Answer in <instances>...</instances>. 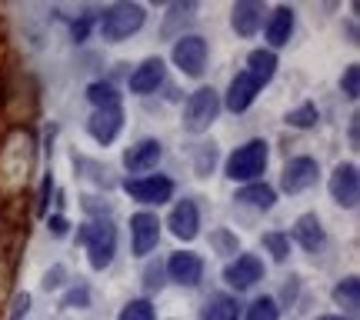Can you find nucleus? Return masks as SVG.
Instances as JSON below:
<instances>
[{"instance_id":"nucleus-1","label":"nucleus","mask_w":360,"mask_h":320,"mask_svg":"<svg viewBox=\"0 0 360 320\" xmlns=\"http://www.w3.org/2000/svg\"><path fill=\"white\" fill-rule=\"evenodd\" d=\"M77 241L87 247L90 267H94V270L110 267L114 250H117V231H114V224H110V220H107V217H94L90 224H84V227L77 231Z\"/></svg>"},{"instance_id":"nucleus-2","label":"nucleus","mask_w":360,"mask_h":320,"mask_svg":"<svg viewBox=\"0 0 360 320\" xmlns=\"http://www.w3.org/2000/svg\"><path fill=\"white\" fill-rule=\"evenodd\" d=\"M143 20H147V11H143L141 4H130V0H124V4H114V7H107V11H103L101 34H103V40L117 44V40L134 37V34L143 27Z\"/></svg>"},{"instance_id":"nucleus-3","label":"nucleus","mask_w":360,"mask_h":320,"mask_svg":"<svg viewBox=\"0 0 360 320\" xmlns=\"http://www.w3.org/2000/svg\"><path fill=\"white\" fill-rule=\"evenodd\" d=\"M264 170H267V143L264 141H247L224 164V174L231 180H257Z\"/></svg>"},{"instance_id":"nucleus-4","label":"nucleus","mask_w":360,"mask_h":320,"mask_svg":"<svg viewBox=\"0 0 360 320\" xmlns=\"http://www.w3.org/2000/svg\"><path fill=\"white\" fill-rule=\"evenodd\" d=\"M220 114V97L214 94V87L193 90L187 103H184V130L187 134H204Z\"/></svg>"},{"instance_id":"nucleus-5","label":"nucleus","mask_w":360,"mask_h":320,"mask_svg":"<svg viewBox=\"0 0 360 320\" xmlns=\"http://www.w3.org/2000/svg\"><path fill=\"white\" fill-rule=\"evenodd\" d=\"M124 191L137 200V204H167L174 197V180L150 174V177H134L124 184Z\"/></svg>"},{"instance_id":"nucleus-6","label":"nucleus","mask_w":360,"mask_h":320,"mask_svg":"<svg viewBox=\"0 0 360 320\" xmlns=\"http://www.w3.org/2000/svg\"><path fill=\"white\" fill-rule=\"evenodd\" d=\"M174 64L177 70H184L187 77H200L207 67V40L204 37H180L174 44Z\"/></svg>"},{"instance_id":"nucleus-7","label":"nucleus","mask_w":360,"mask_h":320,"mask_svg":"<svg viewBox=\"0 0 360 320\" xmlns=\"http://www.w3.org/2000/svg\"><path fill=\"white\" fill-rule=\"evenodd\" d=\"M321 177V164L314 157H294L290 164L283 167L281 174V187L283 193H304L307 187H314Z\"/></svg>"},{"instance_id":"nucleus-8","label":"nucleus","mask_w":360,"mask_h":320,"mask_svg":"<svg viewBox=\"0 0 360 320\" xmlns=\"http://www.w3.org/2000/svg\"><path fill=\"white\" fill-rule=\"evenodd\" d=\"M330 197H334L340 207L354 210L360 200V174H357V164H337L334 174H330Z\"/></svg>"},{"instance_id":"nucleus-9","label":"nucleus","mask_w":360,"mask_h":320,"mask_svg":"<svg viewBox=\"0 0 360 320\" xmlns=\"http://www.w3.org/2000/svg\"><path fill=\"white\" fill-rule=\"evenodd\" d=\"M164 270H167V277L174 283L193 287V283H200V277H204V260L193 254V250H174V254L167 257Z\"/></svg>"},{"instance_id":"nucleus-10","label":"nucleus","mask_w":360,"mask_h":320,"mask_svg":"<svg viewBox=\"0 0 360 320\" xmlns=\"http://www.w3.org/2000/svg\"><path fill=\"white\" fill-rule=\"evenodd\" d=\"M130 237H134V254L137 257L150 254L160 243V220H157V214H147V210L134 214L130 217Z\"/></svg>"},{"instance_id":"nucleus-11","label":"nucleus","mask_w":360,"mask_h":320,"mask_svg":"<svg viewBox=\"0 0 360 320\" xmlns=\"http://www.w3.org/2000/svg\"><path fill=\"white\" fill-rule=\"evenodd\" d=\"M260 277H264V264H260L254 254H240L237 260H231V264L224 267V281H227V287H233V290H247V287H254Z\"/></svg>"},{"instance_id":"nucleus-12","label":"nucleus","mask_w":360,"mask_h":320,"mask_svg":"<svg viewBox=\"0 0 360 320\" xmlns=\"http://www.w3.org/2000/svg\"><path fill=\"white\" fill-rule=\"evenodd\" d=\"M264 13H267V7H264L260 0H237L231 11L233 34H237V37H254L260 27H264Z\"/></svg>"},{"instance_id":"nucleus-13","label":"nucleus","mask_w":360,"mask_h":320,"mask_svg":"<svg viewBox=\"0 0 360 320\" xmlns=\"http://www.w3.org/2000/svg\"><path fill=\"white\" fill-rule=\"evenodd\" d=\"M120 127H124V110H120V107H101V110H94L87 120L90 137L97 143H114Z\"/></svg>"},{"instance_id":"nucleus-14","label":"nucleus","mask_w":360,"mask_h":320,"mask_svg":"<svg viewBox=\"0 0 360 320\" xmlns=\"http://www.w3.org/2000/svg\"><path fill=\"white\" fill-rule=\"evenodd\" d=\"M260 90H264V84H260L254 74L240 70V74L231 80V90H227V110H231V114H244Z\"/></svg>"},{"instance_id":"nucleus-15","label":"nucleus","mask_w":360,"mask_h":320,"mask_svg":"<svg viewBox=\"0 0 360 320\" xmlns=\"http://www.w3.org/2000/svg\"><path fill=\"white\" fill-rule=\"evenodd\" d=\"M200 231V214H197V204L193 200H180L170 210V233L177 241H193Z\"/></svg>"},{"instance_id":"nucleus-16","label":"nucleus","mask_w":360,"mask_h":320,"mask_svg":"<svg viewBox=\"0 0 360 320\" xmlns=\"http://www.w3.org/2000/svg\"><path fill=\"white\" fill-rule=\"evenodd\" d=\"M164 77H167V67H164V60L160 57H150V60H143L134 74H130V90L134 94H154L160 84H164Z\"/></svg>"},{"instance_id":"nucleus-17","label":"nucleus","mask_w":360,"mask_h":320,"mask_svg":"<svg viewBox=\"0 0 360 320\" xmlns=\"http://www.w3.org/2000/svg\"><path fill=\"white\" fill-rule=\"evenodd\" d=\"M294 34V11L290 7H274L264 24V37H267L270 47H283Z\"/></svg>"},{"instance_id":"nucleus-18","label":"nucleus","mask_w":360,"mask_h":320,"mask_svg":"<svg viewBox=\"0 0 360 320\" xmlns=\"http://www.w3.org/2000/svg\"><path fill=\"white\" fill-rule=\"evenodd\" d=\"M157 160H160V143L157 141H141L137 147H130L124 154V167L130 174H143V170L157 167Z\"/></svg>"},{"instance_id":"nucleus-19","label":"nucleus","mask_w":360,"mask_h":320,"mask_svg":"<svg viewBox=\"0 0 360 320\" xmlns=\"http://www.w3.org/2000/svg\"><path fill=\"white\" fill-rule=\"evenodd\" d=\"M294 241L304 247V250H321L323 247V227L321 220H317V214H304V217H297L294 224Z\"/></svg>"},{"instance_id":"nucleus-20","label":"nucleus","mask_w":360,"mask_h":320,"mask_svg":"<svg viewBox=\"0 0 360 320\" xmlns=\"http://www.w3.org/2000/svg\"><path fill=\"white\" fill-rule=\"evenodd\" d=\"M360 281L350 274V277H344V281L334 287V300H337V307L344 310V317H357V307H360Z\"/></svg>"},{"instance_id":"nucleus-21","label":"nucleus","mask_w":360,"mask_h":320,"mask_svg":"<svg viewBox=\"0 0 360 320\" xmlns=\"http://www.w3.org/2000/svg\"><path fill=\"white\" fill-rule=\"evenodd\" d=\"M240 317V304L231 294H217L210 297L200 310V320H237Z\"/></svg>"},{"instance_id":"nucleus-22","label":"nucleus","mask_w":360,"mask_h":320,"mask_svg":"<svg viewBox=\"0 0 360 320\" xmlns=\"http://www.w3.org/2000/svg\"><path fill=\"white\" fill-rule=\"evenodd\" d=\"M237 200H240V204L257 207V210H270V207L277 204V191L267 187V184H247V187L237 191Z\"/></svg>"},{"instance_id":"nucleus-23","label":"nucleus","mask_w":360,"mask_h":320,"mask_svg":"<svg viewBox=\"0 0 360 320\" xmlns=\"http://www.w3.org/2000/svg\"><path fill=\"white\" fill-rule=\"evenodd\" d=\"M274 70H277V53L274 51H254L247 57V74H254L260 84H267L274 77Z\"/></svg>"},{"instance_id":"nucleus-24","label":"nucleus","mask_w":360,"mask_h":320,"mask_svg":"<svg viewBox=\"0 0 360 320\" xmlns=\"http://www.w3.org/2000/svg\"><path fill=\"white\" fill-rule=\"evenodd\" d=\"M87 101L101 107H120V94H117L114 84H90L87 87Z\"/></svg>"},{"instance_id":"nucleus-25","label":"nucleus","mask_w":360,"mask_h":320,"mask_svg":"<svg viewBox=\"0 0 360 320\" xmlns=\"http://www.w3.org/2000/svg\"><path fill=\"white\" fill-rule=\"evenodd\" d=\"M277 317H281V307L270 297H260V300H254L247 307V320H277Z\"/></svg>"},{"instance_id":"nucleus-26","label":"nucleus","mask_w":360,"mask_h":320,"mask_svg":"<svg viewBox=\"0 0 360 320\" xmlns=\"http://www.w3.org/2000/svg\"><path fill=\"white\" fill-rule=\"evenodd\" d=\"M264 247L270 250L274 260H287V254H290V237L281 231H270V233H264Z\"/></svg>"},{"instance_id":"nucleus-27","label":"nucleus","mask_w":360,"mask_h":320,"mask_svg":"<svg viewBox=\"0 0 360 320\" xmlns=\"http://www.w3.org/2000/svg\"><path fill=\"white\" fill-rule=\"evenodd\" d=\"M283 120H287L290 127H314V124H317V107H314V103H300V107L290 110Z\"/></svg>"},{"instance_id":"nucleus-28","label":"nucleus","mask_w":360,"mask_h":320,"mask_svg":"<svg viewBox=\"0 0 360 320\" xmlns=\"http://www.w3.org/2000/svg\"><path fill=\"white\" fill-rule=\"evenodd\" d=\"M120 320H157L154 304L150 300H130L127 307L120 310Z\"/></svg>"},{"instance_id":"nucleus-29","label":"nucleus","mask_w":360,"mask_h":320,"mask_svg":"<svg viewBox=\"0 0 360 320\" xmlns=\"http://www.w3.org/2000/svg\"><path fill=\"white\" fill-rule=\"evenodd\" d=\"M191 13H193V4H174L170 13H167V20H164V37H170V34L177 30L180 20H187Z\"/></svg>"},{"instance_id":"nucleus-30","label":"nucleus","mask_w":360,"mask_h":320,"mask_svg":"<svg viewBox=\"0 0 360 320\" xmlns=\"http://www.w3.org/2000/svg\"><path fill=\"white\" fill-rule=\"evenodd\" d=\"M164 277H167L164 264H150V267L143 270V290H147V294H157V290L164 287Z\"/></svg>"},{"instance_id":"nucleus-31","label":"nucleus","mask_w":360,"mask_h":320,"mask_svg":"<svg viewBox=\"0 0 360 320\" xmlns=\"http://www.w3.org/2000/svg\"><path fill=\"white\" fill-rule=\"evenodd\" d=\"M210 243H214V250H217V254H224V257L237 254V237H233L231 231H214V233H210Z\"/></svg>"},{"instance_id":"nucleus-32","label":"nucleus","mask_w":360,"mask_h":320,"mask_svg":"<svg viewBox=\"0 0 360 320\" xmlns=\"http://www.w3.org/2000/svg\"><path fill=\"white\" fill-rule=\"evenodd\" d=\"M357 77H360V67H357V64H350L347 70H344V77H340V90L347 94L350 101H357V94H360Z\"/></svg>"},{"instance_id":"nucleus-33","label":"nucleus","mask_w":360,"mask_h":320,"mask_svg":"<svg viewBox=\"0 0 360 320\" xmlns=\"http://www.w3.org/2000/svg\"><path fill=\"white\" fill-rule=\"evenodd\" d=\"M51 193H53V177L47 174V177L40 180V197H37V214H40V217L47 214V204H51Z\"/></svg>"},{"instance_id":"nucleus-34","label":"nucleus","mask_w":360,"mask_h":320,"mask_svg":"<svg viewBox=\"0 0 360 320\" xmlns=\"http://www.w3.org/2000/svg\"><path fill=\"white\" fill-rule=\"evenodd\" d=\"M64 304H67V307H87V304H90L87 287H84V283H80V287H74V290H70V297H67Z\"/></svg>"},{"instance_id":"nucleus-35","label":"nucleus","mask_w":360,"mask_h":320,"mask_svg":"<svg viewBox=\"0 0 360 320\" xmlns=\"http://www.w3.org/2000/svg\"><path fill=\"white\" fill-rule=\"evenodd\" d=\"M27 307H30V297H27V294H20V297H17V304H13V314H11V320H24Z\"/></svg>"},{"instance_id":"nucleus-36","label":"nucleus","mask_w":360,"mask_h":320,"mask_svg":"<svg viewBox=\"0 0 360 320\" xmlns=\"http://www.w3.org/2000/svg\"><path fill=\"white\" fill-rule=\"evenodd\" d=\"M90 30V17H80L77 24H74V40H84Z\"/></svg>"},{"instance_id":"nucleus-37","label":"nucleus","mask_w":360,"mask_h":320,"mask_svg":"<svg viewBox=\"0 0 360 320\" xmlns=\"http://www.w3.org/2000/svg\"><path fill=\"white\" fill-rule=\"evenodd\" d=\"M347 137H350V147H357V143H360V124H357V117H350V134H347Z\"/></svg>"},{"instance_id":"nucleus-38","label":"nucleus","mask_w":360,"mask_h":320,"mask_svg":"<svg viewBox=\"0 0 360 320\" xmlns=\"http://www.w3.org/2000/svg\"><path fill=\"white\" fill-rule=\"evenodd\" d=\"M60 277H64V267H57L53 274H47V277H44V283H47V287H57V283H60Z\"/></svg>"},{"instance_id":"nucleus-39","label":"nucleus","mask_w":360,"mask_h":320,"mask_svg":"<svg viewBox=\"0 0 360 320\" xmlns=\"http://www.w3.org/2000/svg\"><path fill=\"white\" fill-rule=\"evenodd\" d=\"M51 231H53V233H67V220H64V217H53V220H51Z\"/></svg>"},{"instance_id":"nucleus-40","label":"nucleus","mask_w":360,"mask_h":320,"mask_svg":"<svg viewBox=\"0 0 360 320\" xmlns=\"http://www.w3.org/2000/svg\"><path fill=\"white\" fill-rule=\"evenodd\" d=\"M317 320H350V317H344V314H323V317H317Z\"/></svg>"}]
</instances>
